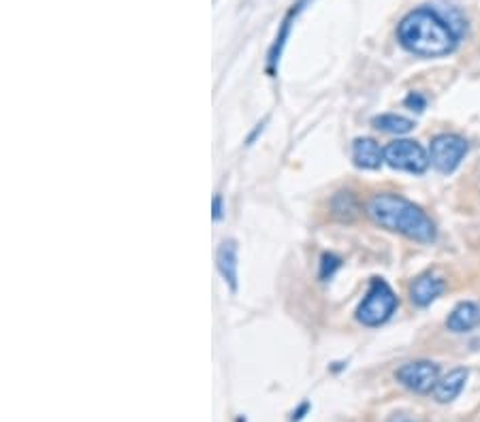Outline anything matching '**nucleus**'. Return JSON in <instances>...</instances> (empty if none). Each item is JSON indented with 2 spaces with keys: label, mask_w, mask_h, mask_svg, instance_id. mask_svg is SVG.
Listing matches in <instances>:
<instances>
[{
  "label": "nucleus",
  "mask_w": 480,
  "mask_h": 422,
  "mask_svg": "<svg viewBox=\"0 0 480 422\" xmlns=\"http://www.w3.org/2000/svg\"><path fill=\"white\" fill-rule=\"evenodd\" d=\"M374 126L383 133H391V135H406L410 133L414 128L412 120L403 118V115H395V113H385L374 118Z\"/></svg>",
  "instance_id": "ddd939ff"
},
{
  "label": "nucleus",
  "mask_w": 480,
  "mask_h": 422,
  "mask_svg": "<svg viewBox=\"0 0 480 422\" xmlns=\"http://www.w3.org/2000/svg\"><path fill=\"white\" fill-rule=\"evenodd\" d=\"M222 218V196H214V220Z\"/></svg>",
  "instance_id": "dca6fc26"
},
{
  "label": "nucleus",
  "mask_w": 480,
  "mask_h": 422,
  "mask_svg": "<svg viewBox=\"0 0 480 422\" xmlns=\"http://www.w3.org/2000/svg\"><path fill=\"white\" fill-rule=\"evenodd\" d=\"M340 267V261L335 259V256H323V273H320V276L327 277V276H331V273L335 271V269Z\"/></svg>",
  "instance_id": "4468645a"
},
{
  "label": "nucleus",
  "mask_w": 480,
  "mask_h": 422,
  "mask_svg": "<svg viewBox=\"0 0 480 422\" xmlns=\"http://www.w3.org/2000/svg\"><path fill=\"white\" fill-rule=\"evenodd\" d=\"M397 310V297L385 279H372V286L368 290V297L359 307L357 318L365 327H380Z\"/></svg>",
  "instance_id": "7ed1b4c3"
},
{
  "label": "nucleus",
  "mask_w": 480,
  "mask_h": 422,
  "mask_svg": "<svg viewBox=\"0 0 480 422\" xmlns=\"http://www.w3.org/2000/svg\"><path fill=\"white\" fill-rule=\"evenodd\" d=\"M438 377L440 367L432 363V360H412V363H406L397 371V380H400L403 386L421 394L432 393L435 384L440 382Z\"/></svg>",
  "instance_id": "423d86ee"
},
{
  "label": "nucleus",
  "mask_w": 480,
  "mask_h": 422,
  "mask_svg": "<svg viewBox=\"0 0 480 422\" xmlns=\"http://www.w3.org/2000/svg\"><path fill=\"white\" fill-rule=\"evenodd\" d=\"M310 0H297V3L293 4V9L288 11V15L285 18V21H282V29L280 32H277V37H276V43L274 46H271V52H269V64L271 67H276V62L277 60H280L282 56V49H285L286 46V41H288V37H291V29H293V21L297 20V15L302 13L305 4H308Z\"/></svg>",
  "instance_id": "9b49d317"
},
{
  "label": "nucleus",
  "mask_w": 480,
  "mask_h": 422,
  "mask_svg": "<svg viewBox=\"0 0 480 422\" xmlns=\"http://www.w3.org/2000/svg\"><path fill=\"white\" fill-rule=\"evenodd\" d=\"M397 38L408 52L427 58L446 56V54L455 52L457 43H459V35L455 29L438 11L429 7L410 11L397 29Z\"/></svg>",
  "instance_id": "f257e3e1"
},
{
  "label": "nucleus",
  "mask_w": 480,
  "mask_h": 422,
  "mask_svg": "<svg viewBox=\"0 0 480 422\" xmlns=\"http://www.w3.org/2000/svg\"><path fill=\"white\" fill-rule=\"evenodd\" d=\"M368 216L383 228L400 233L403 237L432 244L435 239V224L421 207L400 194H376L368 203Z\"/></svg>",
  "instance_id": "f03ea898"
},
{
  "label": "nucleus",
  "mask_w": 480,
  "mask_h": 422,
  "mask_svg": "<svg viewBox=\"0 0 480 422\" xmlns=\"http://www.w3.org/2000/svg\"><path fill=\"white\" fill-rule=\"evenodd\" d=\"M468 153V141L459 135H438L429 147V161L440 173H452Z\"/></svg>",
  "instance_id": "39448f33"
},
{
  "label": "nucleus",
  "mask_w": 480,
  "mask_h": 422,
  "mask_svg": "<svg viewBox=\"0 0 480 422\" xmlns=\"http://www.w3.org/2000/svg\"><path fill=\"white\" fill-rule=\"evenodd\" d=\"M218 269H220L225 282L233 290L237 288V245L236 241H225L218 250Z\"/></svg>",
  "instance_id": "f8f14e48"
},
{
  "label": "nucleus",
  "mask_w": 480,
  "mask_h": 422,
  "mask_svg": "<svg viewBox=\"0 0 480 422\" xmlns=\"http://www.w3.org/2000/svg\"><path fill=\"white\" fill-rule=\"evenodd\" d=\"M352 161L361 169H378L385 162V152L374 139L363 137L352 144Z\"/></svg>",
  "instance_id": "0eeeda50"
},
{
  "label": "nucleus",
  "mask_w": 480,
  "mask_h": 422,
  "mask_svg": "<svg viewBox=\"0 0 480 422\" xmlns=\"http://www.w3.org/2000/svg\"><path fill=\"white\" fill-rule=\"evenodd\" d=\"M468 382V371L466 369H452L449 376H444L442 380L435 384L434 397L438 403H451L452 399L459 397Z\"/></svg>",
  "instance_id": "9d476101"
},
{
  "label": "nucleus",
  "mask_w": 480,
  "mask_h": 422,
  "mask_svg": "<svg viewBox=\"0 0 480 422\" xmlns=\"http://www.w3.org/2000/svg\"><path fill=\"white\" fill-rule=\"evenodd\" d=\"M480 322V307L472 301H466V303H459L455 310L451 311L449 320H446V327L452 333H466L472 331Z\"/></svg>",
  "instance_id": "6e6552de"
},
{
  "label": "nucleus",
  "mask_w": 480,
  "mask_h": 422,
  "mask_svg": "<svg viewBox=\"0 0 480 422\" xmlns=\"http://www.w3.org/2000/svg\"><path fill=\"white\" fill-rule=\"evenodd\" d=\"M385 162L389 164V167L397 169V171L425 173V169H427L429 164V156L421 144L410 139H401L386 147Z\"/></svg>",
  "instance_id": "20e7f679"
},
{
  "label": "nucleus",
  "mask_w": 480,
  "mask_h": 422,
  "mask_svg": "<svg viewBox=\"0 0 480 422\" xmlns=\"http://www.w3.org/2000/svg\"><path fill=\"white\" fill-rule=\"evenodd\" d=\"M442 293H444V282L435 276H421L410 288L412 303L418 307H427L429 303H434Z\"/></svg>",
  "instance_id": "1a4fd4ad"
},
{
  "label": "nucleus",
  "mask_w": 480,
  "mask_h": 422,
  "mask_svg": "<svg viewBox=\"0 0 480 422\" xmlns=\"http://www.w3.org/2000/svg\"><path fill=\"white\" fill-rule=\"evenodd\" d=\"M406 105H410V107H417V112H423V107H425V101L418 95H410L408 96V101H406Z\"/></svg>",
  "instance_id": "2eb2a0df"
}]
</instances>
